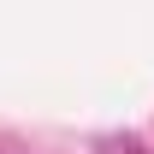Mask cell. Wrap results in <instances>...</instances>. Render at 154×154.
<instances>
[{"label": "cell", "instance_id": "6da1fadb", "mask_svg": "<svg viewBox=\"0 0 154 154\" xmlns=\"http://www.w3.org/2000/svg\"><path fill=\"white\" fill-rule=\"evenodd\" d=\"M101 154H148L142 136H101Z\"/></svg>", "mask_w": 154, "mask_h": 154}]
</instances>
